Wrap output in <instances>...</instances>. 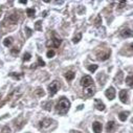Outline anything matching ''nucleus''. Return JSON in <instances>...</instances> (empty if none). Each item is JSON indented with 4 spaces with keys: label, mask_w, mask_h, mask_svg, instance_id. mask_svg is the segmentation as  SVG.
I'll return each instance as SVG.
<instances>
[{
    "label": "nucleus",
    "mask_w": 133,
    "mask_h": 133,
    "mask_svg": "<svg viewBox=\"0 0 133 133\" xmlns=\"http://www.w3.org/2000/svg\"><path fill=\"white\" fill-rule=\"evenodd\" d=\"M38 64H39V66H42V67H43V66H45V63H44V61H43L40 57H38Z\"/></svg>",
    "instance_id": "26"
},
{
    "label": "nucleus",
    "mask_w": 133,
    "mask_h": 133,
    "mask_svg": "<svg viewBox=\"0 0 133 133\" xmlns=\"http://www.w3.org/2000/svg\"><path fill=\"white\" fill-rule=\"evenodd\" d=\"M59 89H60V84L58 83V81H54L52 83H50V85L48 86V92H49V95L50 96L55 95Z\"/></svg>",
    "instance_id": "2"
},
{
    "label": "nucleus",
    "mask_w": 133,
    "mask_h": 133,
    "mask_svg": "<svg viewBox=\"0 0 133 133\" xmlns=\"http://www.w3.org/2000/svg\"><path fill=\"white\" fill-rule=\"evenodd\" d=\"M35 29L37 30H42V22L41 21H37L35 24Z\"/></svg>",
    "instance_id": "20"
},
{
    "label": "nucleus",
    "mask_w": 133,
    "mask_h": 133,
    "mask_svg": "<svg viewBox=\"0 0 133 133\" xmlns=\"http://www.w3.org/2000/svg\"><path fill=\"white\" fill-rule=\"evenodd\" d=\"M130 47H131V49H133V43L130 44Z\"/></svg>",
    "instance_id": "34"
},
{
    "label": "nucleus",
    "mask_w": 133,
    "mask_h": 133,
    "mask_svg": "<svg viewBox=\"0 0 133 133\" xmlns=\"http://www.w3.org/2000/svg\"><path fill=\"white\" fill-rule=\"evenodd\" d=\"M115 129H116V125H115V123L110 121L107 123V125H106V131H107L108 133H112Z\"/></svg>",
    "instance_id": "10"
},
{
    "label": "nucleus",
    "mask_w": 133,
    "mask_h": 133,
    "mask_svg": "<svg viewBox=\"0 0 133 133\" xmlns=\"http://www.w3.org/2000/svg\"><path fill=\"white\" fill-rule=\"evenodd\" d=\"M19 2H20V3H22V4H26V2H27V1H26V0H25V1H24V0H20Z\"/></svg>",
    "instance_id": "33"
},
{
    "label": "nucleus",
    "mask_w": 133,
    "mask_h": 133,
    "mask_svg": "<svg viewBox=\"0 0 133 133\" xmlns=\"http://www.w3.org/2000/svg\"><path fill=\"white\" fill-rule=\"evenodd\" d=\"M72 133H81L80 131H72Z\"/></svg>",
    "instance_id": "35"
},
{
    "label": "nucleus",
    "mask_w": 133,
    "mask_h": 133,
    "mask_svg": "<svg viewBox=\"0 0 133 133\" xmlns=\"http://www.w3.org/2000/svg\"><path fill=\"white\" fill-rule=\"evenodd\" d=\"M11 77H14V78H16V79H20V78H21L20 74H17L16 72H12V73H11Z\"/></svg>",
    "instance_id": "31"
},
{
    "label": "nucleus",
    "mask_w": 133,
    "mask_h": 133,
    "mask_svg": "<svg viewBox=\"0 0 133 133\" xmlns=\"http://www.w3.org/2000/svg\"><path fill=\"white\" fill-rule=\"evenodd\" d=\"M110 54H111V51L107 50L106 52H97V59L100 61H105V60H108L109 57H110Z\"/></svg>",
    "instance_id": "5"
},
{
    "label": "nucleus",
    "mask_w": 133,
    "mask_h": 133,
    "mask_svg": "<svg viewBox=\"0 0 133 133\" xmlns=\"http://www.w3.org/2000/svg\"><path fill=\"white\" fill-rule=\"evenodd\" d=\"M74 77H76V73L73 71H67L65 73V79L67 80V81H71V80L74 79Z\"/></svg>",
    "instance_id": "15"
},
{
    "label": "nucleus",
    "mask_w": 133,
    "mask_h": 133,
    "mask_svg": "<svg viewBox=\"0 0 133 133\" xmlns=\"http://www.w3.org/2000/svg\"><path fill=\"white\" fill-rule=\"evenodd\" d=\"M101 22H102V18H101V16H97V17H96V19H95V22H94L95 25H96V26H99Z\"/></svg>",
    "instance_id": "27"
},
{
    "label": "nucleus",
    "mask_w": 133,
    "mask_h": 133,
    "mask_svg": "<svg viewBox=\"0 0 133 133\" xmlns=\"http://www.w3.org/2000/svg\"><path fill=\"white\" fill-rule=\"evenodd\" d=\"M25 30H26V32H27V36L29 37L30 35H32V30H30V29H29L28 27H26V28H25Z\"/></svg>",
    "instance_id": "32"
},
{
    "label": "nucleus",
    "mask_w": 133,
    "mask_h": 133,
    "mask_svg": "<svg viewBox=\"0 0 133 133\" xmlns=\"http://www.w3.org/2000/svg\"><path fill=\"white\" fill-rule=\"evenodd\" d=\"M128 115H129V112H128V111H122L121 113H119V115H118V118L121 119L122 122H125L127 119V117H128Z\"/></svg>",
    "instance_id": "16"
},
{
    "label": "nucleus",
    "mask_w": 133,
    "mask_h": 133,
    "mask_svg": "<svg viewBox=\"0 0 133 133\" xmlns=\"http://www.w3.org/2000/svg\"><path fill=\"white\" fill-rule=\"evenodd\" d=\"M97 67H99V66L97 65H90V66H88V70H89V71H91V72H94L95 70L97 69Z\"/></svg>",
    "instance_id": "22"
},
{
    "label": "nucleus",
    "mask_w": 133,
    "mask_h": 133,
    "mask_svg": "<svg viewBox=\"0 0 133 133\" xmlns=\"http://www.w3.org/2000/svg\"><path fill=\"white\" fill-rule=\"evenodd\" d=\"M119 99H121V102L124 104L128 103V91L127 90H121L119 91Z\"/></svg>",
    "instance_id": "8"
},
{
    "label": "nucleus",
    "mask_w": 133,
    "mask_h": 133,
    "mask_svg": "<svg viewBox=\"0 0 133 133\" xmlns=\"http://www.w3.org/2000/svg\"><path fill=\"white\" fill-rule=\"evenodd\" d=\"M126 83L130 87H133V74H129V76L126 78Z\"/></svg>",
    "instance_id": "17"
},
{
    "label": "nucleus",
    "mask_w": 133,
    "mask_h": 133,
    "mask_svg": "<svg viewBox=\"0 0 133 133\" xmlns=\"http://www.w3.org/2000/svg\"><path fill=\"white\" fill-rule=\"evenodd\" d=\"M81 38H82V34H78L77 36L72 39V42L73 43H79V41L81 40Z\"/></svg>",
    "instance_id": "21"
},
{
    "label": "nucleus",
    "mask_w": 133,
    "mask_h": 133,
    "mask_svg": "<svg viewBox=\"0 0 133 133\" xmlns=\"http://www.w3.org/2000/svg\"><path fill=\"white\" fill-rule=\"evenodd\" d=\"M81 85L83 87L87 88V87H89L91 85H93V80H92V78L90 76H85L84 78L81 79Z\"/></svg>",
    "instance_id": "3"
},
{
    "label": "nucleus",
    "mask_w": 133,
    "mask_h": 133,
    "mask_svg": "<svg viewBox=\"0 0 133 133\" xmlns=\"http://www.w3.org/2000/svg\"><path fill=\"white\" fill-rule=\"evenodd\" d=\"M1 97H2V94H1V93H0V100H1Z\"/></svg>",
    "instance_id": "36"
},
{
    "label": "nucleus",
    "mask_w": 133,
    "mask_h": 133,
    "mask_svg": "<svg viewBox=\"0 0 133 133\" xmlns=\"http://www.w3.org/2000/svg\"><path fill=\"white\" fill-rule=\"evenodd\" d=\"M18 15L17 14H11L8 17H6V20L10 22V23H12V24H16L17 23V21H18Z\"/></svg>",
    "instance_id": "11"
},
{
    "label": "nucleus",
    "mask_w": 133,
    "mask_h": 133,
    "mask_svg": "<svg viewBox=\"0 0 133 133\" xmlns=\"http://www.w3.org/2000/svg\"><path fill=\"white\" fill-rule=\"evenodd\" d=\"M92 129H93L94 133H101L102 132V124L99 122H94L92 125Z\"/></svg>",
    "instance_id": "13"
},
{
    "label": "nucleus",
    "mask_w": 133,
    "mask_h": 133,
    "mask_svg": "<svg viewBox=\"0 0 133 133\" xmlns=\"http://www.w3.org/2000/svg\"><path fill=\"white\" fill-rule=\"evenodd\" d=\"M26 14H27L28 17L32 18V17H34L35 14H36V11H35L34 8H27V10H26Z\"/></svg>",
    "instance_id": "19"
},
{
    "label": "nucleus",
    "mask_w": 133,
    "mask_h": 133,
    "mask_svg": "<svg viewBox=\"0 0 133 133\" xmlns=\"http://www.w3.org/2000/svg\"><path fill=\"white\" fill-rule=\"evenodd\" d=\"M51 123H54L52 119H49V118H45L43 119V121L40 122V127L42 128V129H46L47 127H49L51 125Z\"/></svg>",
    "instance_id": "9"
},
{
    "label": "nucleus",
    "mask_w": 133,
    "mask_h": 133,
    "mask_svg": "<svg viewBox=\"0 0 133 133\" xmlns=\"http://www.w3.org/2000/svg\"><path fill=\"white\" fill-rule=\"evenodd\" d=\"M121 36L123 38H129V37H133V32H132V29L130 28H124L121 30Z\"/></svg>",
    "instance_id": "7"
},
{
    "label": "nucleus",
    "mask_w": 133,
    "mask_h": 133,
    "mask_svg": "<svg viewBox=\"0 0 133 133\" xmlns=\"http://www.w3.org/2000/svg\"><path fill=\"white\" fill-rule=\"evenodd\" d=\"M55 55H56V52H55V50H52V49L48 50V51H47V54H46L47 58H49V59H50V58H54Z\"/></svg>",
    "instance_id": "24"
},
{
    "label": "nucleus",
    "mask_w": 133,
    "mask_h": 133,
    "mask_svg": "<svg viewBox=\"0 0 133 133\" xmlns=\"http://www.w3.org/2000/svg\"><path fill=\"white\" fill-rule=\"evenodd\" d=\"M105 95L108 97V100H113L114 97H115V89L113 87H109L107 90H106V92H105Z\"/></svg>",
    "instance_id": "6"
},
{
    "label": "nucleus",
    "mask_w": 133,
    "mask_h": 133,
    "mask_svg": "<svg viewBox=\"0 0 133 133\" xmlns=\"http://www.w3.org/2000/svg\"><path fill=\"white\" fill-rule=\"evenodd\" d=\"M61 42H62V40L61 39H59V38H54V39H51L50 41H48L47 43H46V45L48 46V47H55V48H58L60 46V44H61Z\"/></svg>",
    "instance_id": "4"
},
{
    "label": "nucleus",
    "mask_w": 133,
    "mask_h": 133,
    "mask_svg": "<svg viewBox=\"0 0 133 133\" xmlns=\"http://www.w3.org/2000/svg\"><path fill=\"white\" fill-rule=\"evenodd\" d=\"M44 106H45V109L49 111V110L51 109V102H47V103H46L45 105H44Z\"/></svg>",
    "instance_id": "28"
},
{
    "label": "nucleus",
    "mask_w": 133,
    "mask_h": 133,
    "mask_svg": "<svg viewBox=\"0 0 133 133\" xmlns=\"http://www.w3.org/2000/svg\"><path fill=\"white\" fill-rule=\"evenodd\" d=\"M36 94H37L38 96H43V95H44L43 89H41V88H38V89L36 90Z\"/></svg>",
    "instance_id": "25"
},
{
    "label": "nucleus",
    "mask_w": 133,
    "mask_h": 133,
    "mask_svg": "<svg viewBox=\"0 0 133 133\" xmlns=\"http://www.w3.org/2000/svg\"><path fill=\"white\" fill-rule=\"evenodd\" d=\"M11 52H12V55H18L19 54V49H17L16 47H14V48H12Z\"/></svg>",
    "instance_id": "29"
},
{
    "label": "nucleus",
    "mask_w": 133,
    "mask_h": 133,
    "mask_svg": "<svg viewBox=\"0 0 133 133\" xmlns=\"http://www.w3.org/2000/svg\"><path fill=\"white\" fill-rule=\"evenodd\" d=\"M30 58H32V55H30L29 52H26V54L23 55V58H22V59H23V61H29Z\"/></svg>",
    "instance_id": "23"
},
{
    "label": "nucleus",
    "mask_w": 133,
    "mask_h": 133,
    "mask_svg": "<svg viewBox=\"0 0 133 133\" xmlns=\"http://www.w3.org/2000/svg\"><path fill=\"white\" fill-rule=\"evenodd\" d=\"M94 107L97 110H100V111H103V110H105V105H104L103 102H101L100 100H95L94 101Z\"/></svg>",
    "instance_id": "12"
},
{
    "label": "nucleus",
    "mask_w": 133,
    "mask_h": 133,
    "mask_svg": "<svg viewBox=\"0 0 133 133\" xmlns=\"http://www.w3.org/2000/svg\"><path fill=\"white\" fill-rule=\"evenodd\" d=\"M13 43V38H5V39H4V41H3V44H4V46H10L11 45V44Z\"/></svg>",
    "instance_id": "18"
},
{
    "label": "nucleus",
    "mask_w": 133,
    "mask_h": 133,
    "mask_svg": "<svg viewBox=\"0 0 133 133\" xmlns=\"http://www.w3.org/2000/svg\"><path fill=\"white\" fill-rule=\"evenodd\" d=\"M94 90H95V88H94L93 85H91V86H89V87H87V88H86V90H85L86 95H87V96L93 95V94H94Z\"/></svg>",
    "instance_id": "14"
},
{
    "label": "nucleus",
    "mask_w": 133,
    "mask_h": 133,
    "mask_svg": "<svg viewBox=\"0 0 133 133\" xmlns=\"http://www.w3.org/2000/svg\"><path fill=\"white\" fill-rule=\"evenodd\" d=\"M2 132H3V133H10L11 130H10V128H8L7 126H4V127L2 128Z\"/></svg>",
    "instance_id": "30"
},
{
    "label": "nucleus",
    "mask_w": 133,
    "mask_h": 133,
    "mask_svg": "<svg viewBox=\"0 0 133 133\" xmlns=\"http://www.w3.org/2000/svg\"><path fill=\"white\" fill-rule=\"evenodd\" d=\"M69 107H70V102L66 97H61L59 103L56 106V110L60 114H65L69 110Z\"/></svg>",
    "instance_id": "1"
}]
</instances>
